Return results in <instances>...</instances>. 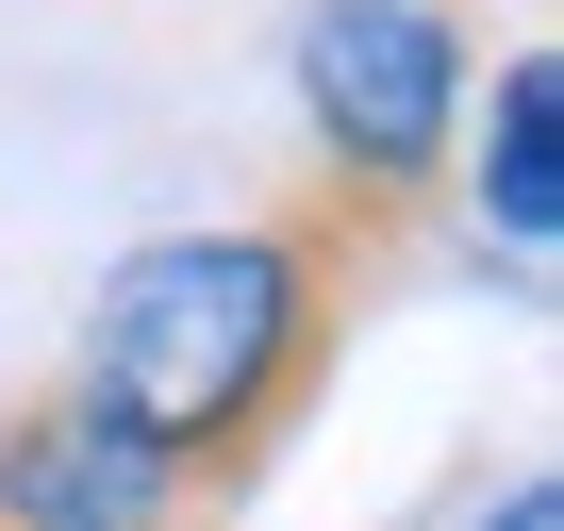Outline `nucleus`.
<instances>
[{
    "instance_id": "nucleus-4",
    "label": "nucleus",
    "mask_w": 564,
    "mask_h": 531,
    "mask_svg": "<svg viewBox=\"0 0 564 531\" xmlns=\"http://www.w3.org/2000/svg\"><path fill=\"white\" fill-rule=\"evenodd\" d=\"M465 117H481V232H498V249H547V232H564V67L514 51Z\"/></svg>"
},
{
    "instance_id": "nucleus-1",
    "label": "nucleus",
    "mask_w": 564,
    "mask_h": 531,
    "mask_svg": "<svg viewBox=\"0 0 564 531\" xmlns=\"http://www.w3.org/2000/svg\"><path fill=\"white\" fill-rule=\"evenodd\" d=\"M399 232L349 216V199H282V216H216V232H150L100 266L84 300V349H67V399L117 415L199 514H232L265 481V448L316 415L349 316L382 300Z\"/></svg>"
},
{
    "instance_id": "nucleus-2",
    "label": "nucleus",
    "mask_w": 564,
    "mask_h": 531,
    "mask_svg": "<svg viewBox=\"0 0 564 531\" xmlns=\"http://www.w3.org/2000/svg\"><path fill=\"white\" fill-rule=\"evenodd\" d=\"M282 84H300V199H349L382 232H415L465 166V18L448 0H300L282 34Z\"/></svg>"
},
{
    "instance_id": "nucleus-3",
    "label": "nucleus",
    "mask_w": 564,
    "mask_h": 531,
    "mask_svg": "<svg viewBox=\"0 0 564 531\" xmlns=\"http://www.w3.org/2000/svg\"><path fill=\"white\" fill-rule=\"evenodd\" d=\"M0 531H216L117 415H84L67 382L0 415Z\"/></svg>"
},
{
    "instance_id": "nucleus-5",
    "label": "nucleus",
    "mask_w": 564,
    "mask_h": 531,
    "mask_svg": "<svg viewBox=\"0 0 564 531\" xmlns=\"http://www.w3.org/2000/svg\"><path fill=\"white\" fill-rule=\"evenodd\" d=\"M481 531H564V481H547V465H514V481H498V514H481Z\"/></svg>"
}]
</instances>
